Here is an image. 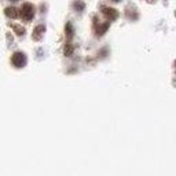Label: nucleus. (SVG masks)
I'll list each match as a JSON object with an SVG mask.
<instances>
[{"instance_id": "1", "label": "nucleus", "mask_w": 176, "mask_h": 176, "mask_svg": "<svg viewBox=\"0 0 176 176\" xmlns=\"http://www.w3.org/2000/svg\"><path fill=\"white\" fill-rule=\"evenodd\" d=\"M21 18L23 21H26V22H29V21L33 19L34 17V6L30 4V3H23L22 7H21Z\"/></svg>"}, {"instance_id": "2", "label": "nucleus", "mask_w": 176, "mask_h": 176, "mask_svg": "<svg viewBox=\"0 0 176 176\" xmlns=\"http://www.w3.org/2000/svg\"><path fill=\"white\" fill-rule=\"evenodd\" d=\"M11 63H13V66H15L18 69L23 68L26 65V55L23 53H21V51L14 53L13 57H11Z\"/></svg>"}, {"instance_id": "3", "label": "nucleus", "mask_w": 176, "mask_h": 176, "mask_svg": "<svg viewBox=\"0 0 176 176\" xmlns=\"http://www.w3.org/2000/svg\"><path fill=\"white\" fill-rule=\"evenodd\" d=\"M101 11L109 21H116L117 18H118V15H120L118 11H117L116 8H113V7H108V6H102Z\"/></svg>"}, {"instance_id": "4", "label": "nucleus", "mask_w": 176, "mask_h": 176, "mask_svg": "<svg viewBox=\"0 0 176 176\" xmlns=\"http://www.w3.org/2000/svg\"><path fill=\"white\" fill-rule=\"evenodd\" d=\"M44 33H46V26H44V25H37V26L33 29L32 39H33L34 41H40L41 39H43Z\"/></svg>"}, {"instance_id": "5", "label": "nucleus", "mask_w": 176, "mask_h": 176, "mask_svg": "<svg viewBox=\"0 0 176 176\" xmlns=\"http://www.w3.org/2000/svg\"><path fill=\"white\" fill-rule=\"evenodd\" d=\"M109 26H110V22H103V23H101V25H95L96 36H102V34H105L106 32H108Z\"/></svg>"}, {"instance_id": "6", "label": "nucleus", "mask_w": 176, "mask_h": 176, "mask_svg": "<svg viewBox=\"0 0 176 176\" xmlns=\"http://www.w3.org/2000/svg\"><path fill=\"white\" fill-rule=\"evenodd\" d=\"M4 14L11 19H17L19 17V13H18V10H17L15 7H7V8L4 10Z\"/></svg>"}, {"instance_id": "7", "label": "nucleus", "mask_w": 176, "mask_h": 176, "mask_svg": "<svg viewBox=\"0 0 176 176\" xmlns=\"http://www.w3.org/2000/svg\"><path fill=\"white\" fill-rule=\"evenodd\" d=\"M65 33H66L68 40H72V37H73V34H74V29H73V25H72L70 22H68L66 25H65Z\"/></svg>"}, {"instance_id": "8", "label": "nucleus", "mask_w": 176, "mask_h": 176, "mask_svg": "<svg viewBox=\"0 0 176 176\" xmlns=\"http://www.w3.org/2000/svg\"><path fill=\"white\" fill-rule=\"evenodd\" d=\"M13 30L15 32L17 36H23L25 34V29H23V26H21V25H13Z\"/></svg>"}, {"instance_id": "9", "label": "nucleus", "mask_w": 176, "mask_h": 176, "mask_svg": "<svg viewBox=\"0 0 176 176\" xmlns=\"http://www.w3.org/2000/svg\"><path fill=\"white\" fill-rule=\"evenodd\" d=\"M84 7H85V4H84V2H81V0H76V2L73 3V8L76 10V11H83Z\"/></svg>"}, {"instance_id": "10", "label": "nucleus", "mask_w": 176, "mask_h": 176, "mask_svg": "<svg viewBox=\"0 0 176 176\" xmlns=\"http://www.w3.org/2000/svg\"><path fill=\"white\" fill-rule=\"evenodd\" d=\"M73 50H74V47L72 46V44H66V46H65V50H63V54L66 55V57H70V55L73 54Z\"/></svg>"}, {"instance_id": "11", "label": "nucleus", "mask_w": 176, "mask_h": 176, "mask_svg": "<svg viewBox=\"0 0 176 176\" xmlns=\"http://www.w3.org/2000/svg\"><path fill=\"white\" fill-rule=\"evenodd\" d=\"M11 2H18V0H11Z\"/></svg>"}]
</instances>
